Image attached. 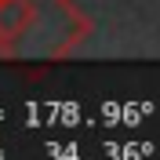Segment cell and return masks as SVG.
Returning a JSON list of instances; mask_svg holds the SVG:
<instances>
[{"label":"cell","mask_w":160,"mask_h":160,"mask_svg":"<svg viewBox=\"0 0 160 160\" xmlns=\"http://www.w3.org/2000/svg\"><path fill=\"white\" fill-rule=\"evenodd\" d=\"M33 26H44L48 33H40V44L29 51V58H62L69 55L77 44H84L91 33L88 15H80L69 0H40Z\"/></svg>","instance_id":"cell-1"},{"label":"cell","mask_w":160,"mask_h":160,"mask_svg":"<svg viewBox=\"0 0 160 160\" xmlns=\"http://www.w3.org/2000/svg\"><path fill=\"white\" fill-rule=\"evenodd\" d=\"M40 0H0V51L15 55L22 37L29 33L33 18H37Z\"/></svg>","instance_id":"cell-2"}]
</instances>
